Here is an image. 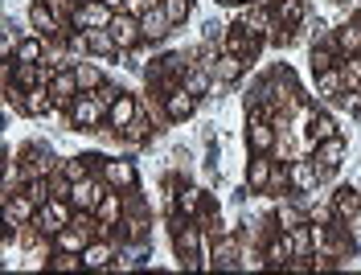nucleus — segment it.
<instances>
[{"label": "nucleus", "instance_id": "f257e3e1", "mask_svg": "<svg viewBox=\"0 0 361 275\" xmlns=\"http://www.w3.org/2000/svg\"><path fill=\"white\" fill-rule=\"evenodd\" d=\"M169 230H173V251H177V259H180V267H185V271H197V267H209V263H205L202 226H197L193 218H185V214H173V222H169Z\"/></svg>", "mask_w": 361, "mask_h": 275}, {"label": "nucleus", "instance_id": "f03ea898", "mask_svg": "<svg viewBox=\"0 0 361 275\" xmlns=\"http://www.w3.org/2000/svg\"><path fill=\"white\" fill-rule=\"evenodd\" d=\"M103 119H107V107L99 103L94 91H82L70 103V128L74 132H94V128H103Z\"/></svg>", "mask_w": 361, "mask_h": 275}, {"label": "nucleus", "instance_id": "7ed1b4c3", "mask_svg": "<svg viewBox=\"0 0 361 275\" xmlns=\"http://www.w3.org/2000/svg\"><path fill=\"white\" fill-rule=\"evenodd\" d=\"M74 214H78V209L70 206L66 197H49L45 206H37V218H33V222L42 226V234H49V238H54L58 230H66L70 222H74Z\"/></svg>", "mask_w": 361, "mask_h": 275}, {"label": "nucleus", "instance_id": "20e7f679", "mask_svg": "<svg viewBox=\"0 0 361 275\" xmlns=\"http://www.w3.org/2000/svg\"><path fill=\"white\" fill-rule=\"evenodd\" d=\"M111 193V185H107V177L103 173H90L87 181H74V189H70V206L74 209H99V202Z\"/></svg>", "mask_w": 361, "mask_h": 275}, {"label": "nucleus", "instance_id": "39448f33", "mask_svg": "<svg viewBox=\"0 0 361 275\" xmlns=\"http://www.w3.org/2000/svg\"><path fill=\"white\" fill-rule=\"evenodd\" d=\"M17 161H21V169H25V181H29V177H49V173L62 169V161H58L45 144H25Z\"/></svg>", "mask_w": 361, "mask_h": 275}, {"label": "nucleus", "instance_id": "423d86ee", "mask_svg": "<svg viewBox=\"0 0 361 275\" xmlns=\"http://www.w3.org/2000/svg\"><path fill=\"white\" fill-rule=\"evenodd\" d=\"M115 13H119V8H111L107 0H78L74 13H70V21L78 25V29H107Z\"/></svg>", "mask_w": 361, "mask_h": 275}, {"label": "nucleus", "instance_id": "0eeeda50", "mask_svg": "<svg viewBox=\"0 0 361 275\" xmlns=\"http://www.w3.org/2000/svg\"><path fill=\"white\" fill-rule=\"evenodd\" d=\"M238 25L247 29L250 37H267L271 29H275V4H271V0H255V4H247L243 17H238Z\"/></svg>", "mask_w": 361, "mask_h": 275}, {"label": "nucleus", "instance_id": "6e6552de", "mask_svg": "<svg viewBox=\"0 0 361 275\" xmlns=\"http://www.w3.org/2000/svg\"><path fill=\"white\" fill-rule=\"evenodd\" d=\"M115 33V42H119V54H128V49H135L140 42H144V29H140V17L135 13H128V8H119L111 17V25H107Z\"/></svg>", "mask_w": 361, "mask_h": 275}, {"label": "nucleus", "instance_id": "1a4fd4ad", "mask_svg": "<svg viewBox=\"0 0 361 275\" xmlns=\"http://www.w3.org/2000/svg\"><path fill=\"white\" fill-rule=\"evenodd\" d=\"M275 144H279V128L271 123V119H263V115H250L247 123V148L250 152H275Z\"/></svg>", "mask_w": 361, "mask_h": 275}, {"label": "nucleus", "instance_id": "9d476101", "mask_svg": "<svg viewBox=\"0 0 361 275\" xmlns=\"http://www.w3.org/2000/svg\"><path fill=\"white\" fill-rule=\"evenodd\" d=\"M312 152H316L312 161H316V169H320V181H324V177H333V169L345 161V136L320 140V144H312Z\"/></svg>", "mask_w": 361, "mask_h": 275}, {"label": "nucleus", "instance_id": "9b49d317", "mask_svg": "<svg viewBox=\"0 0 361 275\" xmlns=\"http://www.w3.org/2000/svg\"><path fill=\"white\" fill-rule=\"evenodd\" d=\"M13 107H17L21 115H49V111H58V103H54V91H49V87H29V91H21Z\"/></svg>", "mask_w": 361, "mask_h": 275}, {"label": "nucleus", "instance_id": "f8f14e48", "mask_svg": "<svg viewBox=\"0 0 361 275\" xmlns=\"http://www.w3.org/2000/svg\"><path fill=\"white\" fill-rule=\"evenodd\" d=\"M37 218V202L25 193V189H17L13 197H4V222L8 226H29Z\"/></svg>", "mask_w": 361, "mask_h": 275}, {"label": "nucleus", "instance_id": "ddd939ff", "mask_svg": "<svg viewBox=\"0 0 361 275\" xmlns=\"http://www.w3.org/2000/svg\"><path fill=\"white\" fill-rule=\"evenodd\" d=\"M49 91H54V103L70 111V103H74V99L82 94V87H78V74H74V66H62V70H58V74H54V82H49Z\"/></svg>", "mask_w": 361, "mask_h": 275}, {"label": "nucleus", "instance_id": "4468645a", "mask_svg": "<svg viewBox=\"0 0 361 275\" xmlns=\"http://www.w3.org/2000/svg\"><path fill=\"white\" fill-rule=\"evenodd\" d=\"M140 29H144V42H164L169 29H177V25L169 21V13L160 8V0H157L148 13H140Z\"/></svg>", "mask_w": 361, "mask_h": 275}, {"label": "nucleus", "instance_id": "2eb2a0df", "mask_svg": "<svg viewBox=\"0 0 361 275\" xmlns=\"http://www.w3.org/2000/svg\"><path fill=\"white\" fill-rule=\"evenodd\" d=\"M115 238H90L87 251H82V263H87V271H107L115 259Z\"/></svg>", "mask_w": 361, "mask_h": 275}, {"label": "nucleus", "instance_id": "dca6fc26", "mask_svg": "<svg viewBox=\"0 0 361 275\" xmlns=\"http://www.w3.org/2000/svg\"><path fill=\"white\" fill-rule=\"evenodd\" d=\"M103 177H107V185L119 189V193H132L135 185H140L132 161H107V164H103Z\"/></svg>", "mask_w": 361, "mask_h": 275}, {"label": "nucleus", "instance_id": "f3484780", "mask_svg": "<svg viewBox=\"0 0 361 275\" xmlns=\"http://www.w3.org/2000/svg\"><path fill=\"white\" fill-rule=\"evenodd\" d=\"M292 230H271V243H267V267H283L288 271V263H292Z\"/></svg>", "mask_w": 361, "mask_h": 275}, {"label": "nucleus", "instance_id": "a211bd4d", "mask_svg": "<svg viewBox=\"0 0 361 275\" xmlns=\"http://www.w3.org/2000/svg\"><path fill=\"white\" fill-rule=\"evenodd\" d=\"M222 46H226V54H238V58H255V49L263 46V37H250L243 25H234V29H226V33H222Z\"/></svg>", "mask_w": 361, "mask_h": 275}, {"label": "nucleus", "instance_id": "6ab92c4d", "mask_svg": "<svg viewBox=\"0 0 361 275\" xmlns=\"http://www.w3.org/2000/svg\"><path fill=\"white\" fill-rule=\"evenodd\" d=\"M193 111H197V94L185 91V87H177V91L164 99V115H169V119H177V123H185Z\"/></svg>", "mask_w": 361, "mask_h": 275}, {"label": "nucleus", "instance_id": "aec40b11", "mask_svg": "<svg viewBox=\"0 0 361 275\" xmlns=\"http://www.w3.org/2000/svg\"><path fill=\"white\" fill-rule=\"evenodd\" d=\"M271 157L267 152H255L247 164V189H255V193H267V181H271Z\"/></svg>", "mask_w": 361, "mask_h": 275}, {"label": "nucleus", "instance_id": "412c9836", "mask_svg": "<svg viewBox=\"0 0 361 275\" xmlns=\"http://www.w3.org/2000/svg\"><path fill=\"white\" fill-rule=\"evenodd\" d=\"M247 62H250V58H238V54H226V49H222V58L214 62V78H218L222 87H230V82H238V78H243Z\"/></svg>", "mask_w": 361, "mask_h": 275}, {"label": "nucleus", "instance_id": "4be33fe9", "mask_svg": "<svg viewBox=\"0 0 361 275\" xmlns=\"http://www.w3.org/2000/svg\"><path fill=\"white\" fill-rule=\"evenodd\" d=\"M333 46H337L341 58H353V54H361V25L357 21H345L333 33Z\"/></svg>", "mask_w": 361, "mask_h": 275}, {"label": "nucleus", "instance_id": "5701e85b", "mask_svg": "<svg viewBox=\"0 0 361 275\" xmlns=\"http://www.w3.org/2000/svg\"><path fill=\"white\" fill-rule=\"evenodd\" d=\"M341 91H345V70H341V62L316 74V94H320V99H337Z\"/></svg>", "mask_w": 361, "mask_h": 275}, {"label": "nucleus", "instance_id": "b1692460", "mask_svg": "<svg viewBox=\"0 0 361 275\" xmlns=\"http://www.w3.org/2000/svg\"><path fill=\"white\" fill-rule=\"evenodd\" d=\"M308 17V4L304 0H275V21L288 25V29H300Z\"/></svg>", "mask_w": 361, "mask_h": 275}, {"label": "nucleus", "instance_id": "393cba45", "mask_svg": "<svg viewBox=\"0 0 361 275\" xmlns=\"http://www.w3.org/2000/svg\"><path fill=\"white\" fill-rule=\"evenodd\" d=\"M135 115H140V111H135V99H132V94H128V91H123V94H119V99H115V103H111V107H107V123H111V128H119V132H123V128L132 123Z\"/></svg>", "mask_w": 361, "mask_h": 275}, {"label": "nucleus", "instance_id": "a878e982", "mask_svg": "<svg viewBox=\"0 0 361 275\" xmlns=\"http://www.w3.org/2000/svg\"><path fill=\"white\" fill-rule=\"evenodd\" d=\"M333 136H341L337 132V119L329 111H320V115H308V144H320V140H333Z\"/></svg>", "mask_w": 361, "mask_h": 275}, {"label": "nucleus", "instance_id": "bb28decb", "mask_svg": "<svg viewBox=\"0 0 361 275\" xmlns=\"http://www.w3.org/2000/svg\"><path fill=\"white\" fill-rule=\"evenodd\" d=\"M288 173H292V185H295V189H304V193H312L316 181H320L316 161H292V164H288Z\"/></svg>", "mask_w": 361, "mask_h": 275}, {"label": "nucleus", "instance_id": "cd10ccee", "mask_svg": "<svg viewBox=\"0 0 361 275\" xmlns=\"http://www.w3.org/2000/svg\"><path fill=\"white\" fill-rule=\"evenodd\" d=\"M87 243H90V234L82 226H74V222H70L66 230H58V234H54V247H58V251H87Z\"/></svg>", "mask_w": 361, "mask_h": 275}, {"label": "nucleus", "instance_id": "c85d7f7f", "mask_svg": "<svg viewBox=\"0 0 361 275\" xmlns=\"http://www.w3.org/2000/svg\"><path fill=\"white\" fill-rule=\"evenodd\" d=\"M214 263L226 267V271L243 263V247H238V238H234V234H222V243H218V251H214Z\"/></svg>", "mask_w": 361, "mask_h": 275}, {"label": "nucleus", "instance_id": "c756f323", "mask_svg": "<svg viewBox=\"0 0 361 275\" xmlns=\"http://www.w3.org/2000/svg\"><path fill=\"white\" fill-rule=\"evenodd\" d=\"M275 226L279 230H295V226H308V214L292 202H275Z\"/></svg>", "mask_w": 361, "mask_h": 275}, {"label": "nucleus", "instance_id": "7c9ffc66", "mask_svg": "<svg viewBox=\"0 0 361 275\" xmlns=\"http://www.w3.org/2000/svg\"><path fill=\"white\" fill-rule=\"evenodd\" d=\"M205 197H209L205 189H180V193H177V214H185V218H193V222H197V214L205 209Z\"/></svg>", "mask_w": 361, "mask_h": 275}, {"label": "nucleus", "instance_id": "2f4dec72", "mask_svg": "<svg viewBox=\"0 0 361 275\" xmlns=\"http://www.w3.org/2000/svg\"><path fill=\"white\" fill-rule=\"evenodd\" d=\"M333 214H337L341 222H345V218H357L361 214V193L357 189H337V197H333Z\"/></svg>", "mask_w": 361, "mask_h": 275}, {"label": "nucleus", "instance_id": "473e14b6", "mask_svg": "<svg viewBox=\"0 0 361 275\" xmlns=\"http://www.w3.org/2000/svg\"><path fill=\"white\" fill-rule=\"evenodd\" d=\"M94 214H99L107 226H119V222H123V193H119V189H111V193L99 202V209H94Z\"/></svg>", "mask_w": 361, "mask_h": 275}, {"label": "nucleus", "instance_id": "72a5a7b5", "mask_svg": "<svg viewBox=\"0 0 361 275\" xmlns=\"http://www.w3.org/2000/svg\"><path fill=\"white\" fill-rule=\"evenodd\" d=\"M74 74H78V87H82V91H99V87L107 82V78H103V70L94 66V62H87V58H82V62H74Z\"/></svg>", "mask_w": 361, "mask_h": 275}, {"label": "nucleus", "instance_id": "f704fd0d", "mask_svg": "<svg viewBox=\"0 0 361 275\" xmlns=\"http://www.w3.org/2000/svg\"><path fill=\"white\" fill-rule=\"evenodd\" d=\"M87 37H90V54H99V58L119 54V42H115L111 29H87Z\"/></svg>", "mask_w": 361, "mask_h": 275}, {"label": "nucleus", "instance_id": "c9c22d12", "mask_svg": "<svg viewBox=\"0 0 361 275\" xmlns=\"http://www.w3.org/2000/svg\"><path fill=\"white\" fill-rule=\"evenodd\" d=\"M49 271H87L78 251H54L49 255Z\"/></svg>", "mask_w": 361, "mask_h": 275}, {"label": "nucleus", "instance_id": "e433bc0d", "mask_svg": "<svg viewBox=\"0 0 361 275\" xmlns=\"http://www.w3.org/2000/svg\"><path fill=\"white\" fill-rule=\"evenodd\" d=\"M209 78H214V70L193 66L189 74H185V82H180V87H185V91H193L197 99H202V94H209Z\"/></svg>", "mask_w": 361, "mask_h": 275}, {"label": "nucleus", "instance_id": "4c0bfd02", "mask_svg": "<svg viewBox=\"0 0 361 275\" xmlns=\"http://www.w3.org/2000/svg\"><path fill=\"white\" fill-rule=\"evenodd\" d=\"M25 193H29L37 206H45V202L54 197V189H49V177H29V181H25Z\"/></svg>", "mask_w": 361, "mask_h": 275}, {"label": "nucleus", "instance_id": "58836bf2", "mask_svg": "<svg viewBox=\"0 0 361 275\" xmlns=\"http://www.w3.org/2000/svg\"><path fill=\"white\" fill-rule=\"evenodd\" d=\"M160 8L169 13V21L180 25V21H189V13H193V0H160Z\"/></svg>", "mask_w": 361, "mask_h": 275}, {"label": "nucleus", "instance_id": "ea45409f", "mask_svg": "<svg viewBox=\"0 0 361 275\" xmlns=\"http://www.w3.org/2000/svg\"><path fill=\"white\" fill-rule=\"evenodd\" d=\"M148 132H152V123H148V119H140V115H135L132 123H128V128H123V140H132V144H135V140H144V136H148Z\"/></svg>", "mask_w": 361, "mask_h": 275}, {"label": "nucleus", "instance_id": "a19ab883", "mask_svg": "<svg viewBox=\"0 0 361 275\" xmlns=\"http://www.w3.org/2000/svg\"><path fill=\"white\" fill-rule=\"evenodd\" d=\"M283 185H292V173H288L283 164H275V169H271V181H267V193H279Z\"/></svg>", "mask_w": 361, "mask_h": 275}, {"label": "nucleus", "instance_id": "79ce46f5", "mask_svg": "<svg viewBox=\"0 0 361 275\" xmlns=\"http://www.w3.org/2000/svg\"><path fill=\"white\" fill-rule=\"evenodd\" d=\"M94 94H99V103H103V107H111V103H115V99H119L123 91H119V87H111V82H103V87H99Z\"/></svg>", "mask_w": 361, "mask_h": 275}, {"label": "nucleus", "instance_id": "37998d69", "mask_svg": "<svg viewBox=\"0 0 361 275\" xmlns=\"http://www.w3.org/2000/svg\"><path fill=\"white\" fill-rule=\"evenodd\" d=\"M222 8H238V4H247V0H218Z\"/></svg>", "mask_w": 361, "mask_h": 275}, {"label": "nucleus", "instance_id": "c03bdc74", "mask_svg": "<svg viewBox=\"0 0 361 275\" xmlns=\"http://www.w3.org/2000/svg\"><path fill=\"white\" fill-rule=\"evenodd\" d=\"M271 4H275V0H271Z\"/></svg>", "mask_w": 361, "mask_h": 275}, {"label": "nucleus", "instance_id": "a18cd8bd", "mask_svg": "<svg viewBox=\"0 0 361 275\" xmlns=\"http://www.w3.org/2000/svg\"><path fill=\"white\" fill-rule=\"evenodd\" d=\"M74 4H78V0H74Z\"/></svg>", "mask_w": 361, "mask_h": 275}]
</instances>
